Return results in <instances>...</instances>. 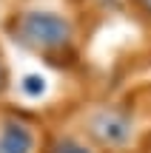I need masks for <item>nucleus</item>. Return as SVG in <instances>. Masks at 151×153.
<instances>
[{
    "label": "nucleus",
    "instance_id": "5",
    "mask_svg": "<svg viewBox=\"0 0 151 153\" xmlns=\"http://www.w3.org/2000/svg\"><path fill=\"white\" fill-rule=\"evenodd\" d=\"M54 153H89L83 148V145H77V142H71V139H63V142H57V148Z\"/></svg>",
    "mask_w": 151,
    "mask_h": 153
},
{
    "label": "nucleus",
    "instance_id": "6",
    "mask_svg": "<svg viewBox=\"0 0 151 153\" xmlns=\"http://www.w3.org/2000/svg\"><path fill=\"white\" fill-rule=\"evenodd\" d=\"M143 6H146V11H151V0H140Z\"/></svg>",
    "mask_w": 151,
    "mask_h": 153
},
{
    "label": "nucleus",
    "instance_id": "7",
    "mask_svg": "<svg viewBox=\"0 0 151 153\" xmlns=\"http://www.w3.org/2000/svg\"><path fill=\"white\" fill-rule=\"evenodd\" d=\"M0 88H3V68H0Z\"/></svg>",
    "mask_w": 151,
    "mask_h": 153
},
{
    "label": "nucleus",
    "instance_id": "4",
    "mask_svg": "<svg viewBox=\"0 0 151 153\" xmlns=\"http://www.w3.org/2000/svg\"><path fill=\"white\" fill-rule=\"evenodd\" d=\"M23 91L29 94V97H40V94L46 91V79L37 74H29L26 79H23Z\"/></svg>",
    "mask_w": 151,
    "mask_h": 153
},
{
    "label": "nucleus",
    "instance_id": "1",
    "mask_svg": "<svg viewBox=\"0 0 151 153\" xmlns=\"http://www.w3.org/2000/svg\"><path fill=\"white\" fill-rule=\"evenodd\" d=\"M20 31L26 34V40H32L34 45H43V48L66 45L71 37V26L54 11H29L20 23Z\"/></svg>",
    "mask_w": 151,
    "mask_h": 153
},
{
    "label": "nucleus",
    "instance_id": "3",
    "mask_svg": "<svg viewBox=\"0 0 151 153\" xmlns=\"http://www.w3.org/2000/svg\"><path fill=\"white\" fill-rule=\"evenodd\" d=\"M128 119H123V116H117V114H100L94 119V133L103 139V142H111V145H117V142H125L128 139Z\"/></svg>",
    "mask_w": 151,
    "mask_h": 153
},
{
    "label": "nucleus",
    "instance_id": "8",
    "mask_svg": "<svg viewBox=\"0 0 151 153\" xmlns=\"http://www.w3.org/2000/svg\"><path fill=\"white\" fill-rule=\"evenodd\" d=\"M108 3H117V0H108Z\"/></svg>",
    "mask_w": 151,
    "mask_h": 153
},
{
    "label": "nucleus",
    "instance_id": "2",
    "mask_svg": "<svg viewBox=\"0 0 151 153\" xmlns=\"http://www.w3.org/2000/svg\"><path fill=\"white\" fill-rule=\"evenodd\" d=\"M34 136L26 125L20 122H6L3 133H0V153H32Z\"/></svg>",
    "mask_w": 151,
    "mask_h": 153
}]
</instances>
